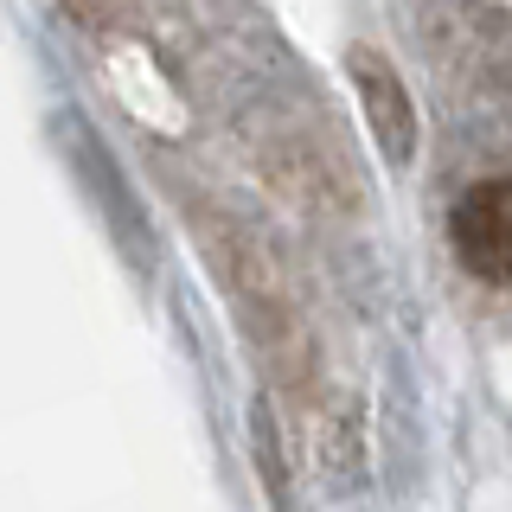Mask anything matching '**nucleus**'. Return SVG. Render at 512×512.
Listing matches in <instances>:
<instances>
[{
  "label": "nucleus",
  "mask_w": 512,
  "mask_h": 512,
  "mask_svg": "<svg viewBox=\"0 0 512 512\" xmlns=\"http://www.w3.org/2000/svg\"><path fill=\"white\" fill-rule=\"evenodd\" d=\"M455 256L480 282H512V180H487L455 205Z\"/></svg>",
  "instance_id": "obj_1"
},
{
  "label": "nucleus",
  "mask_w": 512,
  "mask_h": 512,
  "mask_svg": "<svg viewBox=\"0 0 512 512\" xmlns=\"http://www.w3.org/2000/svg\"><path fill=\"white\" fill-rule=\"evenodd\" d=\"M346 71H352V90H359V109H365V122H372L384 160H391V167H410L416 109H410V90H404V77H397V64L384 52H372V45H359V52L346 58Z\"/></svg>",
  "instance_id": "obj_2"
}]
</instances>
